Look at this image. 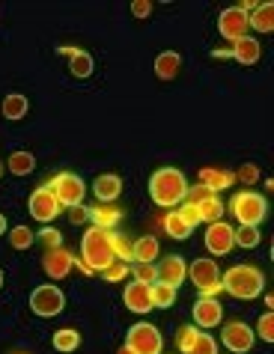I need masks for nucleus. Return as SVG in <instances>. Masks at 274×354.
Masks as SVG:
<instances>
[{
	"instance_id": "obj_18",
	"label": "nucleus",
	"mask_w": 274,
	"mask_h": 354,
	"mask_svg": "<svg viewBox=\"0 0 274 354\" xmlns=\"http://www.w3.org/2000/svg\"><path fill=\"white\" fill-rule=\"evenodd\" d=\"M230 54H232V60H239L241 66H253V63H259V57H262V45L250 36H241L232 42Z\"/></svg>"
},
{
	"instance_id": "obj_23",
	"label": "nucleus",
	"mask_w": 274,
	"mask_h": 354,
	"mask_svg": "<svg viewBox=\"0 0 274 354\" xmlns=\"http://www.w3.org/2000/svg\"><path fill=\"white\" fill-rule=\"evenodd\" d=\"M0 111H3V116L9 122H18L27 116V111H30V102H27V95H21V93H9L3 98V104H0Z\"/></svg>"
},
{
	"instance_id": "obj_32",
	"label": "nucleus",
	"mask_w": 274,
	"mask_h": 354,
	"mask_svg": "<svg viewBox=\"0 0 274 354\" xmlns=\"http://www.w3.org/2000/svg\"><path fill=\"white\" fill-rule=\"evenodd\" d=\"M131 274H134L137 283H146V286L158 283V265H155V262H134L131 265Z\"/></svg>"
},
{
	"instance_id": "obj_22",
	"label": "nucleus",
	"mask_w": 274,
	"mask_h": 354,
	"mask_svg": "<svg viewBox=\"0 0 274 354\" xmlns=\"http://www.w3.org/2000/svg\"><path fill=\"white\" fill-rule=\"evenodd\" d=\"M86 212H90L93 226H99V230H113V226L120 223V218H122V212H120V209H113L111 203L93 205V209H86Z\"/></svg>"
},
{
	"instance_id": "obj_37",
	"label": "nucleus",
	"mask_w": 274,
	"mask_h": 354,
	"mask_svg": "<svg viewBox=\"0 0 274 354\" xmlns=\"http://www.w3.org/2000/svg\"><path fill=\"white\" fill-rule=\"evenodd\" d=\"M129 271H131V268H129V262H120V259H116V262H111V265H107L104 271H99V274H102L107 283H120V280L129 277Z\"/></svg>"
},
{
	"instance_id": "obj_17",
	"label": "nucleus",
	"mask_w": 274,
	"mask_h": 354,
	"mask_svg": "<svg viewBox=\"0 0 274 354\" xmlns=\"http://www.w3.org/2000/svg\"><path fill=\"white\" fill-rule=\"evenodd\" d=\"M122 301L125 307H129L131 313H149L152 310V298H149V286L146 283H129L122 292Z\"/></svg>"
},
{
	"instance_id": "obj_6",
	"label": "nucleus",
	"mask_w": 274,
	"mask_h": 354,
	"mask_svg": "<svg viewBox=\"0 0 274 354\" xmlns=\"http://www.w3.org/2000/svg\"><path fill=\"white\" fill-rule=\"evenodd\" d=\"M125 348H129L131 354H161L164 348V339L155 324L149 322H137L129 328V333H125Z\"/></svg>"
},
{
	"instance_id": "obj_33",
	"label": "nucleus",
	"mask_w": 274,
	"mask_h": 354,
	"mask_svg": "<svg viewBox=\"0 0 274 354\" xmlns=\"http://www.w3.org/2000/svg\"><path fill=\"white\" fill-rule=\"evenodd\" d=\"M185 354H218V342H214L212 333L200 330V333H197V339L191 342V348L185 351Z\"/></svg>"
},
{
	"instance_id": "obj_27",
	"label": "nucleus",
	"mask_w": 274,
	"mask_h": 354,
	"mask_svg": "<svg viewBox=\"0 0 274 354\" xmlns=\"http://www.w3.org/2000/svg\"><path fill=\"white\" fill-rule=\"evenodd\" d=\"M149 298H152V310H167L176 304V289L167 286V283H152L149 286Z\"/></svg>"
},
{
	"instance_id": "obj_7",
	"label": "nucleus",
	"mask_w": 274,
	"mask_h": 354,
	"mask_svg": "<svg viewBox=\"0 0 274 354\" xmlns=\"http://www.w3.org/2000/svg\"><path fill=\"white\" fill-rule=\"evenodd\" d=\"M188 274L194 286L203 292V298H214L221 292V268L214 259H194Z\"/></svg>"
},
{
	"instance_id": "obj_9",
	"label": "nucleus",
	"mask_w": 274,
	"mask_h": 354,
	"mask_svg": "<svg viewBox=\"0 0 274 354\" xmlns=\"http://www.w3.org/2000/svg\"><path fill=\"white\" fill-rule=\"evenodd\" d=\"M63 307H66V295L57 286H51V283L33 289V295H30V310L36 313V316H42V319L60 316Z\"/></svg>"
},
{
	"instance_id": "obj_26",
	"label": "nucleus",
	"mask_w": 274,
	"mask_h": 354,
	"mask_svg": "<svg viewBox=\"0 0 274 354\" xmlns=\"http://www.w3.org/2000/svg\"><path fill=\"white\" fill-rule=\"evenodd\" d=\"M232 182H236V173H230V170H200V185L209 188L212 194L221 188H230Z\"/></svg>"
},
{
	"instance_id": "obj_40",
	"label": "nucleus",
	"mask_w": 274,
	"mask_h": 354,
	"mask_svg": "<svg viewBox=\"0 0 274 354\" xmlns=\"http://www.w3.org/2000/svg\"><path fill=\"white\" fill-rule=\"evenodd\" d=\"M176 212L182 214V218H185V223H188L191 230H194V226L200 223V214H197V209H194V203H188V200H185V203L179 205V209H176Z\"/></svg>"
},
{
	"instance_id": "obj_11",
	"label": "nucleus",
	"mask_w": 274,
	"mask_h": 354,
	"mask_svg": "<svg viewBox=\"0 0 274 354\" xmlns=\"http://www.w3.org/2000/svg\"><path fill=\"white\" fill-rule=\"evenodd\" d=\"M27 209H30L33 218H36L39 223H45V226H48V221H54L57 214L63 212L60 203L54 200V194L48 191V185H42V188H36V191L30 194V200H27Z\"/></svg>"
},
{
	"instance_id": "obj_21",
	"label": "nucleus",
	"mask_w": 274,
	"mask_h": 354,
	"mask_svg": "<svg viewBox=\"0 0 274 354\" xmlns=\"http://www.w3.org/2000/svg\"><path fill=\"white\" fill-rule=\"evenodd\" d=\"M60 54L68 57V72L75 77H90L93 75V57L86 51H77V48H63Z\"/></svg>"
},
{
	"instance_id": "obj_8",
	"label": "nucleus",
	"mask_w": 274,
	"mask_h": 354,
	"mask_svg": "<svg viewBox=\"0 0 274 354\" xmlns=\"http://www.w3.org/2000/svg\"><path fill=\"white\" fill-rule=\"evenodd\" d=\"M185 200L194 203V209L200 214V223H218L221 214H223V203L214 196L209 188H203V185H194L185 194Z\"/></svg>"
},
{
	"instance_id": "obj_47",
	"label": "nucleus",
	"mask_w": 274,
	"mask_h": 354,
	"mask_svg": "<svg viewBox=\"0 0 274 354\" xmlns=\"http://www.w3.org/2000/svg\"><path fill=\"white\" fill-rule=\"evenodd\" d=\"M120 354H131V351L129 348H120Z\"/></svg>"
},
{
	"instance_id": "obj_38",
	"label": "nucleus",
	"mask_w": 274,
	"mask_h": 354,
	"mask_svg": "<svg viewBox=\"0 0 274 354\" xmlns=\"http://www.w3.org/2000/svg\"><path fill=\"white\" fill-rule=\"evenodd\" d=\"M253 333H259L266 342H274V313H266V316H259L257 322V330Z\"/></svg>"
},
{
	"instance_id": "obj_48",
	"label": "nucleus",
	"mask_w": 274,
	"mask_h": 354,
	"mask_svg": "<svg viewBox=\"0 0 274 354\" xmlns=\"http://www.w3.org/2000/svg\"><path fill=\"white\" fill-rule=\"evenodd\" d=\"M0 176H3V164H0Z\"/></svg>"
},
{
	"instance_id": "obj_14",
	"label": "nucleus",
	"mask_w": 274,
	"mask_h": 354,
	"mask_svg": "<svg viewBox=\"0 0 274 354\" xmlns=\"http://www.w3.org/2000/svg\"><path fill=\"white\" fill-rule=\"evenodd\" d=\"M72 265H75V257L68 253L66 248H54V250H45V257H42V268L45 274L51 280H63L68 271H72Z\"/></svg>"
},
{
	"instance_id": "obj_46",
	"label": "nucleus",
	"mask_w": 274,
	"mask_h": 354,
	"mask_svg": "<svg viewBox=\"0 0 274 354\" xmlns=\"http://www.w3.org/2000/svg\"><path fill=\"white\" fill-rule=\"evenodd\" d=\"M0 289H3V271H0Z\"/></svg>"
},
{
	"instance_id": "obj_24",
	"label": "nucleus",
	"mask_w": 274,
	"mask_h": 354,
	"mask_svg": "<svg viewBox=\"0 0 274 354\" xmlns=\"http://www.w3.org/2000/svg\"><path fill=\"white\" fill-rule=\"evenodd\" d=\"M179 66H182V57L176 51H164L155 57V75H158L161 81H173V77L179 75Z\"/></svg>"
},
{
	"instance_id": "obj_20",
	"label": "nucleus",
	"mask_w": 274,
	"mask_h": 354,
	"mask_svg": "<svg viewBox=\"0 0 274 354\" xmlns=\"http://www.w3.org/2000/svg\"><path fill=\"white\" fill-rule=\"evenodd\" d=\"M158 250H161V244L155 235H140V239L131 244V259L134 262H155L158 259Z\"/></svg>"
},
{
	"instance_id": "obj_43",
	"label": "nucleus",
	"mask_w": 274,
	"mask_h": 354,
	"mask_svg": "<svg viewBox=\"0 0 274 354\" xmlns=\"http://www.w3.org/2000/svg\"><path fill=\"white\" fill-rule=\"evenodd\" d=\"M131 12L137 15V18H146L152 12V3H131Z\"/></svg>"
},
{
	"instance_id": "obj_39",
	"label": "nucleus",
	"mask_w": 274,
	"mask_h": 354,
	"mask_svg": "<svg viewBox=\"0 0 274 354\" xmlns=\"http://www.w3.org/2000/svg\"><path fill=\"white\" fill-rule=\"evenodd\" d=\"M197 333H200V330H197V328H191V324H188V328H182L179 333H176V346H179V351H182V354L191 348V342L197 339Z\"/></svg>"
},
{
	"instance_id": "obj_36",
	"label": "nucleus",
	"mask_w": 274,
	"mask_h": 354,
	"mask_svg": "<svg viewBox=\"0 0 274 354\" xmlns=\"http://www.w3.org/2000/svg\"><path fill=\"white\" fill-rule=\"evenodd\" d=\"M36 241H42L45 250L63 248V235H60V230H54V226H42V230L36 232Z\"/></svg>"
},
{
	"instance_id": "obj_35",
	"label": "nucleus",
	"mask_w": 274,
	"mask_h": 354,
	"mask_svg": "<svg viewBox=\"0 0 274 354\" xmlns=\"http://www.w3.org/2000/svg\"><path fill=\"white\" fill-rule=\"evenodd\" d=\"M111 250H113V257L120 259V262H129L131 259V241H125V235L113 232V230H111Z\"/></svg>"
},
{
	"instance_id": "obj_15",
	"label": "nucleus",
	"mask_w": 274,
	"mask_h": 354,
	"mask_svg": "<svg viewBox=\"0 0 274 354\" xmlns=\"http://www.w3.org/2000/svg\"><path fill=\"white\" fill-rule=\"evenodd\" d=\"M191 313H194V324L197 328H218L223 322V307L218 304V298H200L191 307Z\"/></svg>"
},
{
	"instance_id": "obj_34",
	"label": "nucleus",
	"mask_w": 274,
	"mask_h": 354,
	"mask_svg": "<svg viewBox=\"0 0 274 354\" xmlns=\"http://www.w3.org/2000/svg\"><path fill=\"white\" fill-rule=\"evenodd\" d=\"M33 241H36V235L27 230V226H15V230H9V244H12L15 250H27Z\"/></svg>"
},
{
	"instance_id": "obj_16",
	"label": "nucleus",
	"mask_w": 274,
	"mask_h": 354,
	"mask_svg": "<svg viewBox=\"0 0 274 354\" xmlns=\"http://www.w3.org/2000/svg\"><path fill=\"white\" fill-rule=\"evenodd\" d=\"M185 277H188V265H185V259L182 257H167V259H161V265H158V280L161 283H167V286H173V289H179L182 283H185Z\"/></svg>"
},
{
	"instance_id": "obj_3",
	"label": "nucleus",
	"mask_w": 274,
	"mask_h": 354,
	"mask_svg": "<svg viewBox=\"0 0 274 354\" xmlns=\"http://www.w3.org/2000/svg\"><path fill=\"white\" fill-rule=\"evenodd\" d=\"M81 253L86 259V268L90 271H104L111 262H116L113 250H111V230H99V226H90L81 239Z\"/></svg>"
},
{
	"instance_id": "obj_12",
	"label": "nucleus",
	"mask_w": 274,
	"mask_h": 354,
	"mask_svg": "<svg viewBox=\"0 0 274 354\" xmlns=\"http://www.w3.org/2000/svg\"><path fill=\"white\" fill-rule=\"evenodd\" d=\"M236 230H232L230 223H209V230H206V248H209V253H214V257H227V253L236 248Z\"/></svg>"
},
{
	"instance_id": "obj_19",
	"label": "nucleus",
	"mask_w": 274,
	"mask_h": 354,
	"mask_svg": "<svg viewBox=\"0 0 274 354\" xmlns=\"http://www.w3.org/2000/svg\"><path fill=\"white\" fill-rule=\"evenodd\" d=\"M93 194H95V200H99V203H113L116 196L122 194V179L116 173H104V176L95 179Z\"/></svg>"
},
{
	"instance_id": "obj_30",
	"label": "nucleus",
	"mask_w": 274,
	"mask_h": 354,
	"mask_svg": "<svg viewBox=\"0 0 274 354\" xmlns=\"http://www.w3.org/2000/svg\"><path fill=\"white\" fill-rule=\"evenodd\" d=\"M164 230H167V235H170V239H176V241H182V239H188V235H191V226L185 223V218L179 212H170L167 218H164Z\"/></svg>"
},
{
	"instance_id": "obj_29",
	"label": "nucleus",
	"mask_w": 274,
	"mask_h": 354,
	"mask_svg": "<svg viewBox=\"0 0 274 354\" xmlns=\"http://www.w3.org/2000/svg\"><path fill=\"white\" fill-rule=\"evenodd\" d=\"M6 167H9V173H15V176H27V173L36 170V158L30 152H12Z\"/></svg>"
},
{
	"instance_id": "obj_13",
	"label": "nucleus",
	"mask_w": 274,
	"mask_h": 354,
	"mask_svg": "<svg viewBox=\"0 0 274 354\" xmlns=\"http://www.w3.org/2000/svg\"><path fill=\"white\" fill-rule=\"evenodd\" d=\"M248 12H241L239 6H230V9H223L221 18H218V33L223 39H230V42H236V39L241 36H248Z\"/></svg>"
},
{
	"instance_id": "obj_28",
	"label": "nucleus",
	"mask_w": 274,
	"mask_h": 354,
	"mask_svg": "<svg viewBox=\"0 0 274 354\" xmlns=\"http://www.w3.org/2000/svg\"><path fill=\"white\" fill-rule=\"evenodd\" d=\"M54 348L57 351H63V354H72L77 346H81V333H77L75 328H60L54 333Z\"/></svg>"
},
{
	"instance_id": "obj_1",
	"label": "nucleus",
	"mask_w": 274,
	"mask_h": 354,
	"mask_svg": "<svg viewBox=\"0 0 274 354\" xmlns=\"http://www.w3.org/2000/svg\"><path fill=\"white\" fill-rule=\"evenodd\" d=\"M221 289H227L239 301H253L266 289V277L257 265H232L227 274H221Z\"/></svg>"
},
{
	"instance_id": "obj_44",
	"label": "nucleus",
	"mask_w": 274,
	"mask_h": 354,
	"mask_svg": "<svg viewBox=\"0 0 274 354\" xmlns=\"http://www.w3.org/2000/svg\"><path fill=\"white\" fill-rule=\"evenodd\" d=\"M9 230V223H6V214H0V235H6Z\"/></svg>"
},
{
	"instance_id": "obj_2",
	"label": "nucleus",
	"mask_w": 274,
	"mask_h": 354,
	"mask_svg": "<svg viewBox=\"0 0 274 354\" xmlns=\"http://www.w3.org/2000/svg\"><path fill=\"white\" fill-rule=\"evenodd\" d=\"M149 194L155 205H161V209H173V205H179L185 200V194H188V179L182 176V170H176V167H164L149 179Z\"/></svg>"
},
{
	"instance_id": "obj_25",
	"label": "nucleus",
	"mask_w": 274,
	"mask_h": 354,
	"mask_svg": "<svg viewBox=\"0 0 274 354\" xmlns=\"http://www.w3.org/2000/svg\"><path fill=\"white\" fill-rule=\"evenodd\" d=\"M248 27L259 33H271L274 30V3H259L253 12L248 15Z\"/></svg>"
},
{
	"instance_id": "obj_4",
	"label": "nucleus",
	"mask_w": 274,
	"mask_h": 354,
	"mask_svg": "<svg viewBox=\"0 0 274 354\" xmlns=\"http://www.w3.org/2000/svg\"><path fill=\"white\" fill-rule=\"evenodd\" d=\"M230 214L239 221V226H259L268 214V203L257 191H239L230 200Z\"/></svg>"
},
{
	"instance_id": "obj_5",
	"label": "nucleus",
	"mask_w": 274,
	"mask_h": 354,
	"mask_svg": "<svg viewBox=\"0 0 274 354\" xmlns=\"http://www.w3.org/2000/svg\"><path fill=\"white\" fill-rule=\"evenodd\" d=\"M48 191L54 194V200L60 203V209H75V205L84 203V194H86V185L81 176L75 173H57L51 182H45Z\"/></svg>"
},
{
	"instance_id": "obj_31",
	"label": "nucleus",
	"mask_w": 274,
	"mask_h": 354,
	"mask_svg": "<svg viewBox=\"0 0 274 354\" xmlns=\"http://www.w3.org/2000/svg\"><path fill=\"white\" fill-rule=\"evenodd\" d=\"M232 239H236L239 248H244V250H253V248H257V244L262 241V232H259V226H239Z\"/></svg>"
},
{
	"instance_id": "obj_42",
	"label": "nucleus",
	"mask_w": 274,
	"mask_h": 354,
	"mask_svg": "<svg viewBox=\"0 0 274 354\" xmlns=\"http://www.w3.org/2000/svg\"><path fill=\"white\" fill-rule=\"evenodd\" d=\"M68 221L72 223H86L90 221V212H86L84 205H75V209H68Z\"/></svg>"
},
{
	"instance_id": "obj_10",
	"label": "nucleus",
	"mask_w": 274,
	"mask_h": 354,
	"mask_svg": "<svg viewBox=\"0 0 274 354\" xmlns=\"http://www.w3.org/2000/svg\"><path fill=\"white\" fill-rule=\"evenodd\" d=\"M221 339H223V346H227L232 354H248L253 348L257 333H253V328H250V324H244V322H230L227 328L221 330Z\"/></svg>"
},
{
	"instance_id": "obj_45",
	"label": "nucleus",
	"mask_w": 274,
	"mask_h": 354,
	"mask_svg": "<svg viewBox=\"0 0 274 354\" xmlns=\"http://www.w3.org/2000/svg\"><path fill=\"white\" fill-rule=\"evenodd\" d=\"M9 354H30V351H27V348H15V351H9Z\"/></svg>"
},
{
	"instance_id": "obj_41",
	"label": "nucleus",
	"mask_w": 274,
	"mask_h": 354,
	"mask_svg": "<svg viewBox=\"0 0 274 354\" xmlns=\"http://www.w3.org/2000/svg\"><path fill=\"white\" fill-rule=\"evenodd\" d=\"M236 179H239V182H244V185H253V182L259 179V170H257L253 164H244V167H239Z\"/></svg>"
}]
</instances>
